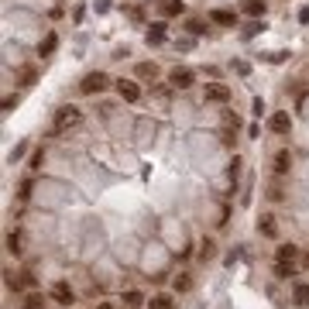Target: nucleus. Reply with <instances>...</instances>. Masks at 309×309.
Here are the masks:
<instances>
[{
    "instance_id": "f257e3e1",
    "label": "nucleus",
    "mask_w": 309,
    "mask_h": 309,
    "mask_svg": "<svg viewBox=\"0 0 309 309\" xmlns=\"http://www.w3.org/2000/svg\"><path fill=\"white\" fill-rule=\"evenodd\" d=\"M72 124H79V107H62V110L55 113V120H52V131L59 134V131H66V127H72Z\"/></svg>"
},
{
    "instance_id": "f03ea898",
    "label": "nucleus",
    "mask_w": 309,
    "mask_h": 309,
    "mask_svg": "<svg viewBox=\"0 0 309 309\" xmlns=\"http://www.w3.org/2000/svg\"><path fill=\"white\" fill-rule=\"evenodd\" d=\"M169 83H172L176 89H189V86L196 83V72H193V69H186V66H176V69L169 72Z\"/></svg>"
},
{
    "instance_id": "7ed1b4c3",
    "label": "nucleus",
    "mask_w": 309,
    "mask_h": 309,
    "mask_svg": "<svg viewBox=\"0 0 309 309\" xmlns=\"http://www.w3.org/2000/svg\"><path fill=\"white\" fill-rule=\"evenodd\" d=\"M203 96H206L210 103H227V100H230V86H223V83H206Z\"/></svg>"
},
{
    "instance_id": "20e7f679",
    "label": "nucleus",
    "mask_w": 309,
    "mask_h": 309,
    "mask_svg": "<svg viewBox=\"0 0 309 309\" xmlns=\"http://www.w3.org/2000/svg\"><path fill=\"white\" fill-rule=\"evenodd\" d=\"M107 83H110V79H107L103 72H89V76L79 83V89H83V93H100V89H107Z\"/></svg>"
},
{
    "instance_id": "39448f33",
    "label": "nucleus",
    "mask_w": 309,
    "mask_h": 309,
    "mask_svg": "<svg viewBox=\"0 0 309 309\" xmlns=\"http://www.w3.org/2000/svg\"><path fill=\"white\" fill-rule=\"evenodd\" d=\"M117 93H120V100H127V103H137V100H141V89H137V83H131V79H117Z\"/></svg>"
},
{
    "instance_id": "423d86ee",
    "label": "nucleus",
    "mask_w": 309,
    "mask_h": 309,
    "mask_svg": "<svg viewBox=\"0 0 309 309\" xmlns=\"http://www.w3.org/2000/svg\"><path fill=\"white\" fill-rule=\"evenodd\" d=\"M268 127H271L275 134H288V131H292V117H288L285 110H278V113L268 117Z\"/></svg>"
},
{
    "instance_id": "0eeeda50",
    "label": "nucleus",
    "mask_w": 309,
    "mask_h": 309,
    "mask_svg": "<svg viewBox=\"0 0 309 309\" xmlns=\"http://www.w3.org/2000/svg\"><path fill=\"white\" fill-rule=\"evenodd\" d=\"M52 299H55L59 306H69V302H72V288H69L66 282H55V285H52Z\"/></svg>"
},
{
    "instance_id": "6e6552de",
    "label": "nucleus",
    "mask_w": 309,
    "mask_h": 309,
    "mask_svg": "<svg viewBox=\"0 0 309 309\" xmlns=\"http://www.w3.org/2000/svg\"><path fill=\"white\" fill-rule=\"evenodd\" d=\"M210 21H213V24H223V28H234V24H237V14H234V11H213Z\"/></svg>"
},
{
    "instance_id": "1a4fd4ad",
    "label": "nucleus",
    "mask_w": 309,
    "mask_h": 309,
    "mask_svg": "<svg viewBox=\"0 0 309 309\" xmlns=\"http://www.w3.org/2000/svg\"><path fill=\"white\" fill-rule=\"evenodd\" d=\"M158 11H162L165 18H179L186 7H182V0H162V4H158Z\"/></svg>"
},
{
    "instance_id": "9d476101",
    "label": "nucleus",
    "mask_w": 309,
    "mask_h": 309,
    "mask_svg": "<svg viewBox=\"0 0 309 309\" xmlns=\"http://www.w3.org/2000/svg\"><path fill=\"white\" fill-rule=\"evenodd\" d=\"M275 258H278V261H282V265H292V261H295V258H299V247H292V244H282V247H278V254H275Z\"/></svg>"
},
{
    "instance_id": "9b49d317",
    "label": "nucleus",
    "mask_w": 309,
    "mask_h": 309,
    "mask_svg": "<svg viewBox=\"0 0 309 309\" xmlns=\"http://www.w3.org/2000/svg\"><path fill=\"white\" fill-rule=\"evenodd\" d=\"M165 42V24H151L148 28V45H162Z\"/></svg>"
},
{
    "instance_id": "f8f14e48",
    "label": "nucleus",
    "mask_w": 309,
    "mask_h": 309,
    "mask_svg": "<svg viewBox=\"0 0 309 309\" xmlns=\"http://www.w3.org/2000/svg\"><path fill=\"white\" fill-rule=\"evenodd\" d=\"M288 165H292V154H288V151H278V154H275V172H278V176H285V172H288Z\"/></svg>"
},
{
    "instance_id": "ddd939ff",
    "label": "nucleus",
    "mask_w": 309,
    "mask_h": 309,
    "mask_svg": "<svg viewBox=\"0 0 309 309\" xmlns=\"http://www.w3.org/2000/svg\"><path fill=\"white\" fill-rule=\"evenodd\" d=\"M258 230H261L265 237H278V227H275L271 217H261V220H258Z\"/></svg>"
},
{
    "instance_id": "4468645a",
    "label": "nucleus",
    "mask_w": 309,
    "mask_h": 309,
    "mask_svg": "<svg viewBox=\"0 0 309 309\" xmlns=\"http://www.w3.org/2000/svg\"><path fill=\"white\" fill-rule=\"evenodd\" d=\"M292 302L295 306H309V285H295L292 288Z\"/></svg>"
},
{
    "instance_id": "2eb2a0df",
    "label": "nucleus",
    "mask_w": 309,
    "mask_h": 309,
    "mask_svg": "<svg viewBox=\"0 0 309 309\" xmlns=\"http://www.w3.org/2000/svg\"><path fill=\"white\" fill-rule=\"evenodd\" d=\"M141 302H144V295H141V292H134V288H131V292H124V306H131V309H137Z\"/></svg>"
},
{
    "instance_id": "dca6fc26",
    "label": "nucleus",
    "mask_w": 309,
    "mask_h": 309,
    "mask_svg": "<svg viewBox=\"0 0 309 309\" xmlns=\"http://www.w3.org/2000/svg\"><path fill=\"white\" fill-rule=\"evenodd\" d=\"M244 11H247L251 18H258V14H265V0H247V4H244Z\"/></svg>"
},
{
    "instance_id": "f3484780",
    "label": "nucleus",
    "mask_w": 309,
    "mask_h": 309,
    "mask_svg": "<svg viewBox=\"0 0 309 309\" xmlns=\"http://www.w3.org/2000/svg\"><path fill=\"white\" fill-rule=\"evenodd\" d=\"M151 309H172V295H151Z\"/></svg>"
},
{
    "instance_id": "a211bd4d",
    "label": "nucleus",
    "mask_w": 309,
    "mask_h": 309,
    "mask_svg": "<svg viewBox=\"0 0 309 309\" xmlns=\"http://www.w3.org/2000/svg\"><path fill=\"white\" fill-rule=\"evenodd\" d=\"M55 45H59V38H55V35H45V42H42V48H38V52H42V55H52V52H55Z\"/></svg>"
},
{
    "instance_id": "6ab92c4d",
    "label": "nucleus",
    "mask_w": 309,
    "mask_h": 309,
    "mask_svg": "<svg viewBox=\"0 0 309 309\" xmlns=\"http://www.w3.org/2000/svg\"><path fill=\"white\" fill-rule=\"evenodd\" d=\"M7 251H11V254H21V234H18V230L7 234Z\"/></svg>"
},
{
    "instance_id": "aec40b11",
    "label": "nucleus",
    "mask_w": 309,
    "mask_h": 309,
    "mask_svg": "<svg viewBox=\"0 0 309 309\" xmlns=\"http://www.w3.org/2000/svg\"><path fill=\"white\" fill-rule=\"evenodd\" d=\"M24 309H45V299L35 292V295H28V299H24Z\"/></svg>"
},
{
    "instance_id": "412c9836",
    "label": "nucleus",
    "mask_w": 309,
    "mask_h": 309,
    "mask_svg": "<svg viewBox=\"0 0 309 309\" xmlns=\"http://www.w3.org/2000/svg\"><path fill=\"white\" fill-rule=\"evenodd\" d=\"M137 76H141V79H154V66H151V62H141V66H137Z\"/></svg>"
},
{
    "instance_id": "4be33fe9",
    "label": "nucleus",
    "mask_w": 309,
    "mask_h": 309,
    "mask_svg": "<svg viewBox=\"0 0 309 309\" xmlns=\"http://www.w3.org/2000/svg\"><path fill=\"white\" fill-rule=\"evenodd\" d=\"M275 275H278V278H288V275H295V271H292V265H282V261H278V265H275Z\"/></svg>"
},
{
    "instance_id": "5701e85b",
    "label": "nucleus",
    "mask_w": 309,
    "mask_h": 309,
    "mask_svg": "<svg viewBox=\"0 0 309 309\" xmlns=\"http://www.w3.org/2000/svg\"><path fill=\"white\" fill-rule=\"evenodd\" d=\"M213 251H217V244L213 241H203V258H213Z\"/></svg>"
},
{
    "instance_id": "b1692460",
    "label": "nucleus",
    "mask_w": 309,
    "mask_h": 309,
    "mask_svg": "<svg viewBox=\"0 0 309 309\" xmlns=\"http://www.w3.org/2000/svg\"><path fill=\"white\" fill-rule=\"evenodd\" d=\"M189 31H193V35H203V31H206V28H203V24H199V21H189Z\"/></svg>"
},
{
    "instance_id": "393cba45",
    "label": "nucleus",
    "mask_w": 309,
    "mask_h": 309,
    "mask_svg": "<svg viewBox=\"0 0 309 309\" xmlns=\"http://www.w3.org/2000/svg\"><path fill=\"white\" fill-rule=\"evenodd\" d=\"M176 288H179V292H186V288H189V278H186V275H182V278H176Z\"/></svg>"
},
{
    "instance_id": "a878e982",
    "label": "nucleus",
    "mask_w": 309,
    "mask_h": 309,
    "mask_svg": "<svg viewBox=\"0 0 309 309\" xmlns=\"http://www.w3.org/2000/svg\"><path fill=\"white\" fill-rule=\"evenodd\" d=\"M299 21H302V24H309V7H302V11H299Z\"/></svg>"
},
{
    "instance_id": "bb28decb",
    "label": "nucleus",
    "mask_w": 309,
    "mask_h": 309,
    "mask_svg": "<svg viewBox=\"0 0 309 309\" xmlns=\"http://www.w3.org/2000/svg\"><path fill=\"white\" fill-rule=\"evenodd\" d=\"M96 309H117V306H110V302H100V306H96Z\"/></svg>"
},
{
    "instance_id": "cd10ccee",
    "label": "nucleus",
    "mask_w": 309,
    "mask_h": 309,
    "mask_svg": "<svg viewBox=\"0 0 309 309\" xmlns=\"http://www.w3.org/2000/svg\"><path fill=\"white\" fill-rule=\"evenodd\" d=\"M302 265H306V268H309V254H306V258H302Z\"/></svg>"
}]
</instances>
